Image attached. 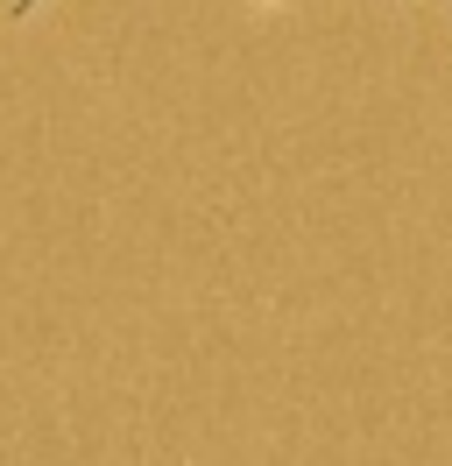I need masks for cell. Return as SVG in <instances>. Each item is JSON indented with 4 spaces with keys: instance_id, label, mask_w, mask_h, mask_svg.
I'll list each match as a JSON object with an SVG mask.
<instances>
[]
</instances>
